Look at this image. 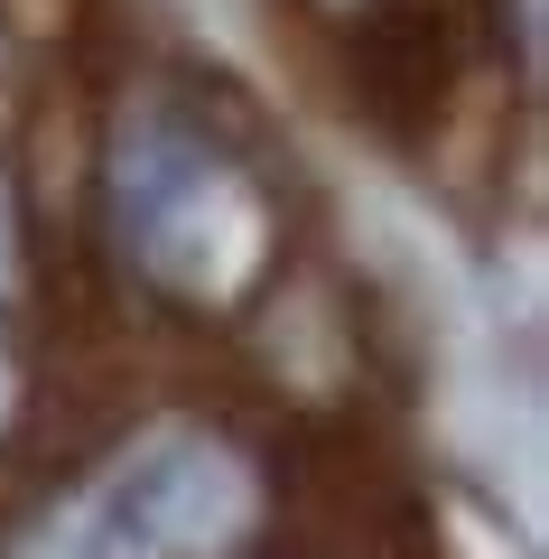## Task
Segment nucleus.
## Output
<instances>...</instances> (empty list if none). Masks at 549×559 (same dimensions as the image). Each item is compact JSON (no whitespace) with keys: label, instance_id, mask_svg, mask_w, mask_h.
<instances>
[{"label":"nucleus","instance_id":"nucleus-1","mask_svg":"<svg viewBox=\"0 0 549 559\" xmlns=\"http://www.w3.org/2000/svg\"><path fill=\"white\" fill-rule=\"evenodd\" d=\"M121 234L177 289H234L261 252V215L234 187V168L168 121H140L121 140Z\"/></svg>","mask_w":549,"mask_h":559},{"label":"nucleus","instance_id":"nucleus-2","mask_svg":"<svg viewBox=\"0 0 549 559\" xmlns=\"http://www.w3.org/2000/svg\"><path fill=\"white\" fill-rule=\"evenodd\" d=\"M242 476L205 439H158L140 466H121L112 495L94 503V559H196L242 532Z\"/></svg>","mask_w":549,"mask_h":559}]
</instances>
